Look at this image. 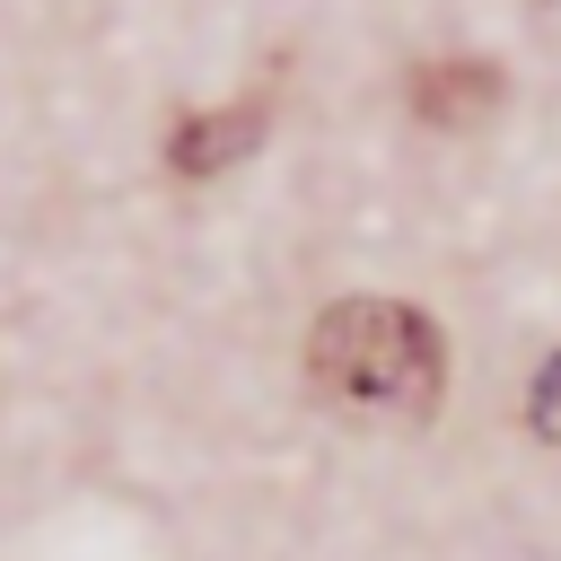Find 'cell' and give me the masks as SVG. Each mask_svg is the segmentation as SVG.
<instances>
[{
	"label": "cell",
	"instance_id": "277c9868",
	"mask_svg": "<svg viewBox=\"0 0 561 561\" xmlns=\"http://www.w3.org/2000/svg\"><path fill=\"white\" fill-rule=\"evenodd\" d=\"M526 421H535V430H543V438L561 447V359H552V368L535 377V394H526Z\"/></svg>",
	"mask_w": 561,
	"mask_h": 561
},
{
	"label": "cell",
	"instance_id": "7a4b0ae2",
	"mask_svg": "<svg viewBox=\"0 0 561 561\" xmlns=\"http://www.w3.org/2000/svg\"><path fill=\"white\" fill-rule=\"evenodd\" d=\"M263 131V105H219V114H184L167 131V167L175 175H219L228 158H245Z\"/></svg>",
	"mask_w": 561,
	"mask_h": 561
},
{
	"label": "cell",
	"instance_id": "6da1fadb",
	"mask_svg": "<svg viewBox=\"0 0 561 561\" xmlns=\"http://www.w3.org/2000/svg\"><path fill=\"white\" fill-rule=\"evenodd\" d=\"M307 377L359 421H421L447 386V342L403 298H342L307 333Z\"/></svg>",
	"mask_w": 561,
	"mask_h": 561
},
{
	"label": "cell",
	"instance_id": "3957f363",
	"mask_svg": "<svg viewBox=\"0 0 561 561\" xmlns=\"http://www.w3.org/2000/svg\"><path fill=\"white\" fill-rule=\"evenodd\" d=\"M500 105V70L491 61H421L412 70V114L421 123H482Z\"/></svg>",
	"mask_w": 561,
	"mask_h": 561
}]
</instances>
